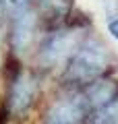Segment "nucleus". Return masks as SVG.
Masks as SVG:
<instances>
[{
  "mask_svg": "<svg viewBox=\"0 0 118 124\" xmlns=\"http://www.w3.org/2000/svg\"><path fill=\"white\" fill-rule=\"evenodd\" d=\"M112 62L114 56L104 41L95 37H85L79 50L66 62V79L79 85H87L106 75Z\"/></svg>",
  "mask_w": 118,
  "mask_h": 124,
  "instance_id": "obj_1",
  "label": "nucleus"
},
{
  "mask_svg": "<svg viewBox=\"0 0 118 124\" xmlns=\"http://www.w3.org/2000/svg\"><path fill=\"white\" fill-rule=\"evenodd\" d=\"M85 37L87 35L81 27H66V29L54 31L50 37H46V41L39 48V62L48 68L68 62Z\"/></svg>",
  "mask_w": 118,
  "mask_h": 124,
  "instance_id": "obj_2",
  "label": "nucleus"
},
{
  "mask_svg": "<svg viewBox=\"0 0 118 124\" xmlns=\"http://www.w3.org/2000/svg\"><path fill=\"white\" fill-rule=\"evenodd\" d=\"M39 91V81L33 72L21 70L15 77L8 91V112L13 116H23L31 106Z\"/></svg>",
  "mask_w": 118,
  "mask_h": 124,
  "instance_id": "obj_3",
  "label": "nucleus"
},
{
  "mask_svg": "<svg viewBox=\"0 0 118 124\" xmlns=\"http://www.w3.org/2000/svg\"><path fill=\"white\" fill-rule=\"evenodd\" d=\"M89 110L83 95H66L50 106L44 124H85Z\"/></svg>",
  "mask_w": 118,
  "mask_h": 124,
  "instance_id": "obj_4",
  "label": "nucleus"
},
{
  "mask_svg": "<svg viewBox=\"0 0 118 124\" xmlns=\"http://www.w3.org/2000/svg\"><path fill=\"white\" fill-rule=\"evenodd\" d=\"M35 27H37V15L33 8L25 10V13L13 17V33H10V41H13L15 52H25L35 39Z\"/></svg>",
  "mask_w": 118,
  "mask_h": 124,
  "instance_id": "obj_5",
  "label": "nucleus"
},
{
  "mask_svg": "<svg viewBox=\"0 0 118 124\" xmlns=\"http://www.w3.org/2000/svg\"><path fill=\"white\" fill-rule=\"evenodd\" d=\"M114 97H118V85L110 79H95L91 83H87V89L83 93V99L87 103L89 112L112 101Z\"/></svg>",
  "mask_w": 118,
  "mask_h": 124,
  "instance_id": "obj_6",
  "label": "nucleus"
},
{
  "mask_svg": "<svg viewBox=\"0 0 118 124\" xmlns=\"http://www.w3.org/2000/svg\"><path fill=\"white\" fill-rule=\"evenodd\" d=\"M39 6L50 17H62L73 8V0H39Z\"/></svg>",
  "mask_w": 118,
  "mask_h": 124,
  "instance_id": "obj_7",
  "label": "nucleus"
},
{
  "mask_svg": "<svg viewBox=\"0 0 118 124\" xmlns=\"http://www.w3.org/2000/svg\"><path fill=\"white\" fill-rule=\"evenodd\" d=\"M33 8V0H0V10L6 17H17L25 10Z\"/></svg>",
  "mask_w": 118,
  "mask_h": 124,
  "instance_id": "obj_8",
  "label": "nucleus"
},
{
  "mask_svg": "<svg viewBox=\"0 0 118 124\" xmlns=\"http://www.w3.org/2000/svg\"><path fill=\"white\" fill-rule=\"evenodd\" d=\"M108 31H110V35H112L114 39L118 41V17H116V19H110V21H108Z\"/></svg>",
  "mask_w": 118,
  "mask_h": 124,
  "instance_id": "obj_9",
  "label": "nucleus"
}]
</instances>
